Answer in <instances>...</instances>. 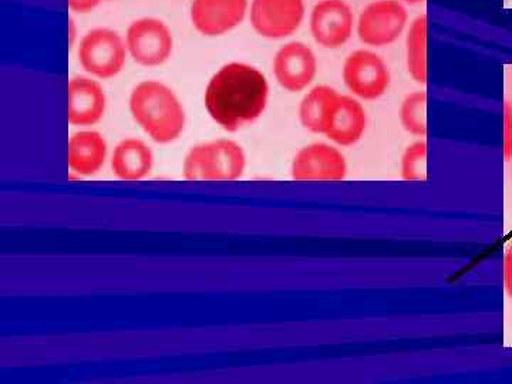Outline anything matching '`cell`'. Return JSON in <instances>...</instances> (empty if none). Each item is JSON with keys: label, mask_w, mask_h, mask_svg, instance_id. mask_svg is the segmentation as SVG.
Wrapping results in <instances>:
<instances>
[{"label": "cell", "mask_w": 512, "mask_h": 384, "mask_svg": "<svg viewBox=\"0 0 512 384\" xmlns=\"http://www.w3.org/2000/svg\"><path fill=\"white\" fill-rule=\"evenodd\" d=\"M269 100L265 74L247 63H229L212 76L205 90L211 119L228 133L255 123Z\"/></svg>", "instance_id": "obj_1"}, {"label": "cell", "mask_w": 512, "mask_h": 384, "mask_svg": "<svg viewBox=\"0 0 512 384\" xmlns=\"http://www.w3.org/2000/svg\"><path fill=\"white\" fill-rule=\"evenodd\" d=\"M134 121L151 140L170 144L178 140L185 128V111L170 87L160 82L138 84L130 97Z\"/></svg>", "instance_id": "obj_2"}, {"label": "cell", "mask_w": 512, "mask_h": 384, "mask_svg": "<svg viewBox=\"0 0 512 384\" xmlns=\"http://www.w3.org/2000/svg\"><path fill=\"white\" fill-rule=\"evenodd\" d=\"M244 148L232 140H217L192 147L184 160L188 181H237L245 173Z\"/></svg>", "instance_id": "obj_3"}, {"label": "cell", "mask_w": 512, "mask_h": 384, "mask_svg": "<svg viewBox=\"0 0 512 384\" xmlns=\"http://www.w3.org/2000/svg\"><path fill=\"white\" fill-rule=\"evenodd\" d=\"M409 26V12L400 0H375L356 19V35L363 45L386 47L402 37Z\"/></svg>", "instance_id": "obj_4"}, {"label": "cell", "mask_w": 512, "mask_h": 384, "mask_svg": "<svg viewBox=\"0 0 512 384\" xmlns=\"http://www.w3.org/2000/svg\"><path fill=\"white\" fill-rule=\"evenodd\" d=\"M343 83L350 94L360 101H375L389 92L392 76L383 57L372 50L359 49L350 53L343 63Z\"/></svg>", "instance_id": "obj_5"}, {"label": "cell", "mask_w": 512, "mask_h": 384, "mask_svg": "<svg viewBox=\"0 0 512 384\" xmlns=\"http://www.w3.org/2000/svg\"><path fill=\"white\" fill-rule=\"evenodd\" d=\"M79 62L87 73L99 79H111L123 70L127 45L110 29H94L83 37Z\"/></svg>", "instance_id": "obj_6"}, {"label": "cell", "mask_w": 512, "mask_h": 384, "mask_svg": "<svg viewBox=\"0 0 512 384\" xmlns=\"http://www.w3.org/2000/svg\"><path fill=\"white\" fill-rule=\"evenodd\" d=\"M309 28L313 39L323 49H340L356 30L355 13L345 0H320L313 6Z\"/></svg>", "instance_id": "obj_7"}, {"label": "cell", "mask_w": 512, "mask_h": 384, "mask_svg": "<svg viewBox=\"0 0 512 384\" xmlns=\"http://www.w3.org/2000/svg\"><path fill=\"white\" fill-rule=\"evenodd\" d=\"M305 0H252L251 25L265 39L292 36L305 19Z\"/></svg>", "instance_id": "obj_8"}, {"label": "cell", "mask_w": 512, "mask_h": 384, "mask_svg": "<svg viewBox=\"0 0 512 384\" xmlns=\"http://www.w3.org/2000/svg\"><path fill=\"white\" fill-rule=\"evenodd\" d=\"M126 45L134 62L156 67L170 59L174 42L170 29L161 20L146 18L128 28Z\"/></svg>", "instance_id": "obj_9"}, {"label": "cell", "mask_w": 512, "mask_h": 384, "mask_svg": "<svg viewBox=\"0 0 512 384\" xmlns=\"http://www.w3.org/2000/svg\"><path fill=\"white\" fill-rule=\"evenodd\" d=\"M291 173L296 181H342L348 175V161L339 148L313 143L293 158Z\"/></svg>", "instance_id": "obj_10"}, {"label": "cell", "mask_w": 512, "mask_h": 384, "mask_svg": "<svg viewBox=\"0 0 512 384\" xmlns=\"http://www.w3.org/2000/svg\"><path fill=\"white\" fill-rule=\"evenodd\" d=\"M318 74L315 52L302 42L286 43L274 59L276 83L289 93H301L308 89Z\"/></svg>", "instance_id": "obj_11"}, {"label": "cell", "mask_w": 512, "mask_h": 384, "mask_svg": "<svg viewBox=\"0 0 512 384\" xmlns=\"http://www.w3.org/2000/svg\"><path fill=\"white\" fill-rule=\"evenodd\" d=\"M248 0H194L191 20L204 36H221L244 22Z\"/></svg>", "instance_id": "obj_12"}, {"label": "cell", "mask_w": 512, "mask_h": 384, "mask_svg": "<svg viewBox=\"0 0 512 384\" xmlns=\"http://www.w3.org/2000/svg\"><path fill=\"white\" fill-rule=\"evenodd\" d=\"M106 111V94L96 80L74 77L69 82V114L72 126L87 127L99 123Z\"/></svg>", "instance_id": "obj_13"}, {"label": "cell", "mask_w": 512, "mask_h": 384, "mask_svg": "<svg viewBox=\"0 0 512 384\" xmlns=\"http://www.w3.org/2000/svg\"><path fill=\"white\" fill-rule=\"evenodd\" d=\"M107 143L97 131L73 134L67 147V164L79 177H92L106 163Z\"/></svg>", "instance_id": "obj_14"}, {"label": "cell", "mask_w": 512, "mask_h": 384, "mask_svg": "<svg viewBox=\"0 0 512 384\" xmlns=\"http://www.w3.org/2000/svg\"><path fill=\"white\" fill-rule=\"evenodd\" d=\"M366 128L367 113L362 101L342 94L326 137L339 147L355 146L365 136Z\"/></svg>", "instance_id": "obj_15"}, {"label": "cell", "mask_w": 512, "mask_h": 384, "mask_svg": "<svg viewBox=\"0 0 512 384\" xmlns=\"http://www.w3.org/2000/svg\"><path fill=\"white\" fill-rule=\"evenodd\" d=\"M342 94L330 86H316L306 94L299 106V120L303 128L313 134L326 136Z\"/></svg>", "instance_id": "obj_16"}, {"label": "cell", "mask_w": 512, "mask_h": 384, "mask_svg": "<svg viewBox=\"0 0 512 384\" xmlns=\"http://www.w3.org/2000/svg\"><path fill=\"white\" fill-rule=\"evenodd\" d=\"M154 156L151 148L137 138H127L114 148L111 170L123 181H140L153 170Z\"/></svg>", "instance_id": "obj_17"}, {"label": "cell", "mask_w": 512, "mask_h": 384, "mask_svg": "<svg viewBox=\"0 0 512 384\" xmlns=\"http://www.w3.org/2000/svg\"><path fill=\"white\" fill-rule=\"evenodd\" d=\"M427 45H429V19L419 15L410 23L406 32V67L414 82L426 84L429 79L427 66Z\"/></svg>", "instance_id": "obj_18"}, {"label": "cell", "mask_w": 512, "mask_h": 384, "mask_svg": "<svg viewBox=\"0 0 512 384\" xmlns=\"http://www.w3.org/2000/svg\"><path fill=\"white\" fill-rule=\"evenodd\" d=\"M427 101V93L419 90L407 94L400 104V123L404 130L414 137L427 136Z\"/></svg>", "instance_id": "obj_19"}, {"label": "cell", "mask_w": 512, "mask_h": 384, "mask_svg": "<svg viewBox=\"0 0 512 384\" xmlns=\"http://www.w3.org/2000/svg\"><path fill=\"white\" fill-rule=\"evenodd\" d=\"M400 173L406 181L427 180V143L424 140L410 144L400 160Z\"/></svg>", "instance_id": "obj_20"}, {"label": "cell", "mask_w": 512, "mask_h": 384, "mask_svg": "<svg viewBox=\"0 0 512 384\" xmlns=\"http://www.w3.org/2000/svg\"><path fill=\"white\" fill-rule=\"evenodd\" d=\"M504 151L507 158L512 157V109L508 104H505V117H504Z\"/></svg>", "instance_id": "obj_21"}, {"label": "cell", "mask_w": 512, "mask_h": 384, "mask_svg": "<svg viewBox=\"0 0 512 384\" xmlns=\"http://www.w3.org/2000/svg\"><path fill=\"white\" fill-rule=\"evenodd\" d=\"M504 286L505 291L512 298V245L508 248L504 258Z\"/></svg>", "instance_id": "obj_22"}, {"label": "cell", "mask_w": 512, "mask_h": 384, "mask_svg": "<svg viewBox=\"0 0 512 384\" xmlns=\"http://www.w3.org/2000/svg\"><path fill=\"white\" fill-rule=\"evenodd\" d=\"M100 2L101 0H67V5L74 12L86 13L96 8Z\"/></svg>", "instance_id": "obj_23"}, {"label": "cell", "mask_w": 512, "mask_h": 384, "mask_svg": "<svg viewBox=\"0 0 512 384\" xmlns=\"http://www.w3.org/2000/svg\"><path fill=\"white\" fill-rule=\"evenodd\" d=\"M400 2L404 3V5L416 6L421 5V3L426 2V0H400Z\"/></svg>", "instance_id": "obj_24"}]
</instances>
